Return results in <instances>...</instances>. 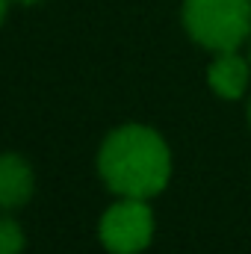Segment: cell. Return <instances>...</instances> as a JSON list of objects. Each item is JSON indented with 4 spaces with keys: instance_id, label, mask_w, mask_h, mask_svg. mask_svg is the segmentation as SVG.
<instances>
[{
    "instance_id": "cell-1",
    "label": "cell",
    "mask_w": 251,
    "mask_h": 254,
    "mask_svg": "<svg viewBox=\"0 0 251 254\" xmlns=\"http://www.w3.org/2000/svg\"><path fill=\"white\" fill-rule=\"evenodd\" d=\"M98 172L116 195L148 201L166 190L172 178V151L154 127L122 125L104 139Z\"/></svg>"
},
{
    "instance_id": "cell-2",
    "label": "cell",
    "mask_w": 251,
    "mask_h": 254,
    "mask_svg": "<svg viewBox=\"0 0 251 254\" xmlns=\"http://www.w3.org/2000/svg\"><path fill=\"white\" fill-rule=\"evenodd\" d=\"M184 27L201 48L240 51L251 36V0H184Z\"/></svg>"
},
{
    "instance_id": "cell-3",
    "label": "cell",
    "mask_w": 251,
    "mask_h": 254,
    "mask_svg": "<svg viewBox=\"0 0 251 254\" xmlns=\"http://www.w3.org/2000/svg\"><path fill=\"white\" fill-rule=\"evenodd\" d=\"M98 237L110 254L145 252L154 240V210L145 198H122L101 216Z\"/></svg>"
},
{
    "instance_id": "cell-4",
    "label": "cell",
    "mask_w": 251,
    "mask_h": 254,
    "mask_svg": "<svg viewBox=\"0 0 251 254\" xmlns=\"http://www.w3.org/2000/svg\"><path fill=\"white\" fill-rule=\"evenodd\" d=\"M249 80H251V60L240 57V51H222L207 65V83L225 101L243 98L246 89H249Z\"/></svg>"
},
{
    "instance_id": "cell-5",
    "label": "cell",
    "mask_w": 251,
    "mask_h": 254,
    "mask_svg": "<svg viewBox=\"0 0 251 254\" xmlns=\"http://www.w3.org/2000/svg\"><path fill=\"white\" fill-rule=\"evenodd\" d=\"M33 187H36L33 166L15 151L0 154V210L24 207L33 195Z\"/></svg>"
},
{
    "instance_id": "cell-6",
    "label": "cell",
    "mask_w": 251,
    "mask_h": 254,
    "mask_svg": "<svg viewBox=\"0 0 251 254\" xmlns=\"http://www.w3.org/2000/svg\"><path fill=\"white\" fill-rule=\"evenodd\" d=\"M24 246L27 240H24L21 225L9 216H0V254H21Z\"/></svg>"
},
{
    "instance_id": "cell-7",
    "label": "cell",
    "mask_w": 251,
    "mask_h": 254,
    "mask_svg": "<svg viewBox=\"0 0 251 254\" xmlns=\"http://www.w3.org/2000/svg\"><path fill=\"white\" fill-rule=\"evenodd\" d=\"M6 12H9V0H0V24L6 21Z\"/></svg>"
},
{
    "instance_id": "cell-8",
    "label": "cell",
    "mask_w": 251,
    "mask_h": 254,
    "mask_svg": "<svg viewBox=\"0 0 251 254\" xmlns=\"http://www.w3.org/2000/svg\"><path fill=\"white\" fill-rule=\"evenodd\" d=\"M15 3H21V6H36V3H45V0H15Z\"/></svg>"
},
{
    "instance_id": "cell-9",
    "label": "cell",
    "mask_w": 251,
    "mask_h": 254,
    "mask_svg": "<svg viewBox=\"0 0 251 254\" xmlns=\"http://www.w3.org/2000/svg\"><path fill=\"white\" fill-rule=\"evenodd\" d=\"M249 122H251V101H249Z\"/></svg>"
},
{
    "instance_id": "cell-10",
    "label": "cell",
    "mask_w": 251,
    "mask_h": 254,
    "mask_svg": "<svg viewBox=\"0 0 251 254\" xmlns=\"http://www.w3.org/2000/svg\"><path fill=\"white\" fill-rule=\"evenodd\" d=\"M249 60H251V51H249Z\"/></svg>"
}]
</instances>
